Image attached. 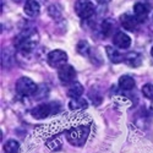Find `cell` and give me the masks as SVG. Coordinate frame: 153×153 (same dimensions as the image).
Masks as SVG:
<instances>
[{
    "instance_id": "cell-1",
    "label": "cell",
    "mask_w": 153,
    "mask_h": 153,
    "mask_svg": "<svg viewBox=\"0 0 153 153\" xmlns=\"http://www.w3.org/2000/svg\"><path fill=\"white\" fill-rule=\"evenodd\" d=\"M38 43V33L36 30H26L15 38V47L23 54H28Z\"/></svg>"
},
{
    "instance_id": "cell-2",
    "label": "cell",
    "mask_w": 153,
    "mask_h": 153,
    "mask_svg": "<svg viewBox=\"0 0 153 153\" xmlns=\"http://www.w3.org/2000/svg\"><path fill=\"white\" fill-rule=\"evenodd\" d=\"M88 135H90V129L86 125H80L70 129L66 132V138L74 146H82L86 142Z\"/></svg>"
},
{
    "instance_id": "cell-3",
    "label": "cell",
    "mask_w": 153,
    "mask_h": 153,
    "mask_svg": "<svg viewBox=\"0 0 153 153\" xmlns=\"http://www.w3.org/2000/svg\"><path fill=\"white\" fill-rule=\"evenodd\" d=\"M60 109V104L56 103V102H52V103H43L37 105L36 108L32 109V117L34 119H45L52 114L58 113Z\"/></svg>"
},
{
    "instance_id": "cell-4",
    "label": "cell",
    "mask_w": 153,
    "mask_h": 153,
    "mask_svg": "<svg viewBox=\"0 0 153 153\" xmlns=\"http://www.w3.org/2000/svg\"><path fill=\"white\" fill-rule=\"evenodd\" d=\"M75 11L82 20L91 19L94 14V5L91 0H77L75 4Z\"/></svg>"
},
{
    "instance_id": "cell-5",
    "label": "cell",
    "mask_w": 153,
    "mask_h": 153,
    "mask_svg": "<svg viewBox=\"0 0 153 153\" xmlns=\"http://www.w3.org/2000/svg\"><path fill=\"white\" fill-rule=\"evenodd\" d=\"M16 91L21 96H33L37 92V85L28 77H21L16 82Z\"/></svg>"
},
{
    "instance_id": "cell-6",
    "label": "cell",
    "mask_w": 153,
    "mask_h": 153,
    "mask_svg": "<svg viewBox=\"0 0 153 153\" xmlns=\"http://www.w3.org/2000/svg\"><path fill=\"white\" fill-rule=\"evenodd\" d=\"M66 61H68V54L64 50L55 49L48 54V64L52 68L60 69L61 66L65 65Z\"/></svg>"
},
{
    "instance_id": "cell-7",
    "label": "cell",
    "mask_w": 153,
    "mask_h": 153,
    "mask_svg": "<svg viewBox=\"0 0 153 153\" xmlns=\"http://www.w3.org/2000/svg\"><path fill=\"white\" fill-rule=\"evenodd\" d=\"M58 76H59V80L62 85H70L74 82V80L76 77V71L71 65L65 64V65L59 69Z\"/></svg>"
},
{
    "instance_id": "cell-8",
    "label": "cell",
    "mask_w": 153,
    "mask_h": 153,
    "mask_svg": "<svg viewBox=\"0 0 153 153\" xmlns=\"http://www.w3.org/2000/svg\"><path fill=\"white\" fill-rule=\"evenodd\" d=\"M120 22H121V26L127 30V31H135L136 27L138 26V20L136 19L135 15L131 14H124L120 16Z\"/></svg>"
},
{
    "instance_id": "cell-9",
    "label": "cell",
    "mask_w": 153,
    "mask_h": 153,
    "mask_svg": "<svg viewBox=\"0 0 153 153\" xmlns=\"http://www.w3.org/2000/svg\"><path fill=\"white\" fill-rule=\"evenodd\" d=\"M113 42L120 49H127L131 45V38L124 32H117L113 37Z\"/></svg>"
},
{
    "instance_id": "cell-10",
    "label": "cell",
    "mask_w": 153,
    "mask_h": 153,
    "mask_svg": "<svg viewBox=\"0 0 153 153\" xmlns=\"http://www.w3.org/2000/svg\"><path fill=\"white\" fill-rule=\"evenodd\" d=\"M25 14L30 17H36L38 16L41 11V6L38 4L37 0H26V3H25Z\"/></svg>"
},
{
    "instance_id": "cell-11",
    "label": "cell",
    "mask_w": 153,
    "mask_h": 153,
    "mask_svg": "<svg viewBox=\"0 0 153 153\" xmlns=\"http://www.w3.org/2000/svg\"><path fill=\"white\" fill-rule=\"evenodd\" d=\"M134 15L136 16V19L138 20V22H143L146 21L147 16H148V6H146L142 3H137L134 6Z\"/></svg>"
},
{
    "instance_id": "cell-12",
    "label": "cell",
    "mask_w": 153,
    "mask_h": 153,
    "mask_svg": "<svg viewBox=\"0 0 153 153\" xmlns=\"http://www.w3.org/2000/svg\"><path fill=\"white\" fill-rule=\"evenodd\" d=\"M125 62L131 68H137L142 64V56L136 52H130L125 55Z\"/></svg>"
},
{
    "instance_id": "cell-13",
    "label": "cell",
    "mask_w": 153,
    "mask_h": 153,
    "mask_svg": "<svg viewBox=\"0 0 153 153\" xmlns=\"http://www.w3.org/2000/svg\"><path fill=\"white\" fill-rule=\"evenodd\" d=\"M83 93V86L80 82H72L68 88V96L70 98H80Z\"/></svg>"
},
{
    "instance_id": "cell-14",
    "label": "cell",
    "mask_w": 153,
    "mask_h": 153,
    "mask_svg": "<svg viewBox=\"0 0 153 153\" xmlns=\"http://www.w3.org/2000/svg\"><path fill=\"white\" fill-rule=\"evenodd\" d=\"M105 52H107V55H108V58H109V60L111 61V62H114V64H119V62H121L124 59H125V56L119 52V50H117V49H114L113 47H107L105 48Z\"/></svg>"
},
{
    "instance_id": "cell-15",
    "label": "cell",
    "mask_w": 153,
    "mask_h": 153,
    "mask_svg": "<svg viewBox=\"0 0 153 153\" xmlns=\"http://www.w3.org/2000/svg\"><path fill=\"white\" fill-rule=\"evenodd\" d=\"M119 87L124 91H130L135 87V80L129 75H124L119 79Z\"/></svg>"
},
{
    "instance_id": "cell-16",
    "label": "cell",
    "mask_w": 153,
    "mask_h": 153,
    "mask_svg": "<svg viewBox=\"0 0 153 153\" xmlns=\"http://www.w3.org/2000/svg\"><path fill=\"white\" fill-rule=\"evenodd\" d=\"M88 107L87 100H85L83 98H72L69 103V108L71 110H83Z\"/></svg>"
},
{
    "instance_id": "cell-17",
    "label": "cell",
    "mask_w": 153,
    "mask_h": 153,
    "mask_svg": "<svg viewBox=\"0 0 153 153\" xmlns=\"http://www.w3.org/2000/svg\"><path fill=\"white\" fill-rule=\"evenodd\" d=\"M19 147H20V145L17 141H15V140H9L4 145V152L5 153H17Z\"/></svg>"
},
{
    "instance_id": "cell-18",
    "label": "cell",
    "mask_w": 153,
    "mask_h": 153,
    "mask_svg": "<svg viewBox=\"0 0 153 153\" xmlns=\"http://www.w3.org/2000/svg\"><path fill=\"white\" fill-rule=\"evenodd\" d=\"M77 52L81 55H88V53L91 52V48H90V45H88V43L86 41H81L77 44Z\"/></svg>"
},
{
    "instance_id": "cell-19",
    "label": "cell",
    "mask_w": 153,
    "mask_h": 153,
    "mask_svg": "<svg viewBox=\"0 0 153 153\" xmlns=\"http://www.w3.org/2000/svg\"><path fill=\"white\" fill-rule=\"evenodd\" d=\"M114 27V23H111L109 20H105L103 23H102V33H103V36H109L111 33V30Z\"/></svg>"
},
{
    "instance_id": "cell-20",
    "label": "cell",
    "mask_w": 153,
    "mask_h": 153,
    "mask_svg": "<svg viewBox=\"0 0 153 153\" xmlns=\"http://www.w3.org/2000/svg\"><path fill=\"white\" fill-rule=\"evenodd\" d=\"M142 93L146 98H148L149 100H153V85L152 83H147L142 87Z\"/></svg>"
},
{
    "instance_id": "cell-21",
    "label": "cell",
    "mask_w": 153,
    "mask_h": 153,
    "mask_svg": "<svg viewBox=\"0 0 153 153\" xmlns=\"http://www.w3.org/2000/svg\"><path fill=\"white\" fill-rule=\"evenodd\" d=\"M110 0H98V3L99 4H107V3H109Z\"/></svg>"
},
{
    "instance_id": "cell-22",
    "label": "cell",
    "mask_w": 153,
    "mask_h": 153,
    "mask_svg": "<svg viewBox=\"0 0 153 153\" xmlns=\"http://www.w3.org/2000/svg\"><path fill=\"white\" fill-rule=\"evenodd\" d=\"M149 113H151V115H153V100H152V104L149 107Z\"/></svg>"
},
{
    "instance_id": "cell-23",
    "label": "cell",
    "mask_w": 153,
    "mask_h": 153,
    "mask_svg": "<svg viewBox=\"0 0 153 153\" xmlns=\"http://www.w3.org/2000/svg\"><path fill=\"white\" fill-rule=\"evenodd\" d=\"M14 3H17V4H20V3H22V1H25V0H12Z\"/></svg>"
},
{
    "instance_id": "cell-24",
    "label": "cell",
    "mask_w": 153,
    "mask_h": 153,
    "mask_svg": "<svg viewBox=\"0 0 153 153\" xmlns=\"http://www.w3.org/2000/svg\"><path fill=\"white\" fill-rule=\"evenodd\" d=\"M151 54H152V56H153V47H152V49H151Z\"/></svg>"
}]
</instances>
